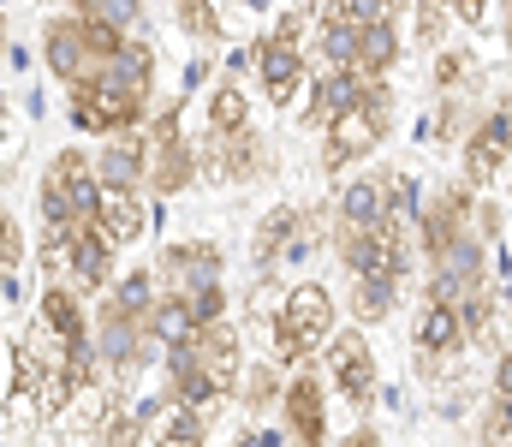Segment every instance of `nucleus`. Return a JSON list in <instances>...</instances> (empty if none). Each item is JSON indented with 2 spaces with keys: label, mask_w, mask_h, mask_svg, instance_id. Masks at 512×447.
Instances as JSON below:
<instances>
[{
  "label": "nucleus",
  "mask_w": 512,
  "mask_h": 447,
  "mask_svg": "<svg viewBox=\"0 0 512 447\" xmlns=\"http://www.w3.org/2000/svg\"><path fill=\"white\" fill-rule=\"evenodd\" d=\"M417 203H423V185L405 167H364V173L340 179L328 197V251L346 275V298H352L358 328L387 322L411 287Z\"/></svg>",
  "instance_id": "obj_1"
},
{
  "label": "nucleus",
  "mask_w": 512,
  "mask_h": 447,
  "mask_svg": "<svg viewBox=\"0 0 512 447\" xmlns=\"http://www.w3.org/2000/svg\"><path fill=\"white\" fill-rule=\"evenodd\" d=\"M36 215H42V281H66L72 293L102 298L120 275V245L108 233V197L96 185L90 149H54L36 179Z\"/></svg>",
  "instance_id": "obj_2"
},
{
  "label": "nucleus",
  "mask_w": 512,
  "mask_h": 447,
  "mask_svg": "<svg viewBox=\"0 0 512 447\" xmlns=\"http://www.w3.org/2000/svg\"><path fill=\"white\" fill-rule=\"evenodd\" d=\"M477 209H483V197L465 191L459 179H441L423 191L417 221H411V245L423 263V298L429 304H465V298L501 287L495 281L501 251L483 239Z\"/></svg>",
  "instance_id": "obj_3"
},
{
  "label": "nucleus",
  "mask_w": 512,
  "mask_h": 447,
  "mask_svg": "<svg viewBox=\"0 0 512 447\" xmlns=\"http://www.w3.org/2000/svg\"><path fill=\"white\" fill-rule=\"evenodd\" d=\"M90 334H96V370L102 388L131 394L137 382H149L161 370V293L149 263L126 269L90 310Z\"/></svg>",
  "instance_id": "obj_4"
},
{
  "label": "nucleus",
  "mask_w": 512,
  "mask_h": 447,
  "mask_svg": "<svg viewBox=\"0 0 512 447\" xmlns=\"http://www.w3.org/2000/svg\"><path fill=\"white\" fill-rule=\"evenodd\" d=\"M143 30H149L143 6L78 0V6L42 18V24H36V42H42V66H48L54 84L72 96V90H84L90 78H102V72L126 54L131 36H143Z\"/></svg>",
  "instance_id": "obj_5"
},
{
  "label": "nucleus",
  "mask_w": 512,
  "mask_h": 447,
  "mask_svg": "<svg viewBox=\"0 0 512 447\" xmlns=\"http://www.w3.org/2000/svg\"><path fill=\"white\" fill-rule=\"evenodd\" d=\"M149 275H155V293H161V346L227 322L233 287H227V251L215 239H173V245H161Z\"/></svg>",
  "instance_id": "obj_6"
},
{
  "label": "nucleus",
  "mask_w": 512,
  "mask_h": 447,
  "mask_svg": "<svg viewBox=\"0 0 512 447\" xmlns=\"http://www.w3.org/2000/svg\"><path fill=\"white\" fill-rule=\"evenodd\" d=\"M405 12L393 6H316L310 12V60L328 72H352V78H382L405 66Z\"/></svg>",
  "instance_id": "obj_7"
},
{
  "label": "nucleus",
  "mask_w": 512,
  "mask_h": 447,
  "mask_svg": "<svg viewBox=\"0 0 512 447\" xmlns=\"http://www.w3.org/2000/svg\"><path fill=\"white\" fill-rule=\"evenodd\" d=\"M155 84H161V54H155V36L143 30L102 78H90L84 90L66 96V120L96 144L120 138V132H143L155 120Z\"/></svg>",
  "instance_id": "obj_8"
},
{
  "label": "nucleus",
  "mask_w": 512,
  "mask_h": 447,
  "mask_svg": "<svg viewBox=\"0 0 512 447\" xmlns=\"http://www.w3.org/2000/svg\"><path fill=\"white\" fill-rule=\"evenodd\" d=\"M239 382H245V340L233 322H215L161 346V400L203 412L209 424L221 418V406L239 400Z\"/></svg>",
  "instance_id": "obj_9"
},
{
  "label": "nucleus",
  "mask_w": 512,
  "mask_h": 447,
  "mask_svg": "<svg viewBox=\"0 0 512 447\" xmlns=\"http://www.w3.org/2000/svg\"><path fill=\"white\" fill-rule=\"evenodd\" d=\"M245 60H251L256 90H262V102L274 114L298 108L304 90H310V72H316V60H310V12L292 6V12H274L268 24H256L251 42H245Z\"/></svg>",
  "instance_id": "obj_10"
},
{
  "label": "nucleus",
  "mask_w": 512,
  "mask_h": 447,
  "mask_svg": "<svg viewBox=\"0 0 512 447\" xmlns=\"http://www.w3.org/2000/svg\"><path fill=\"white\" fill-rule=\"evenodd\" d=\"M36 328L48 334V346H54V358H60V388H66V406L96 400V394H102V370H96L90 298L72 293L66 281H42V293H36Z\"/></svg>",
  "instance_id": "obj_11"
},
{
  "label": "nucleus",
  "mask_w": 512,
  "mask_h": 447,
  "mask_svg": "<svg viewBox=\"0 0 512 447\" xmlns=\"http://www.w3.org/2000/svg\"><path fill=\"white\" fill-rule=\"evenodd\" d=\"M262 322H268V364L292 376V370H310L322 346L340 334V304L322 281H292Z\"/></svg>",
  "instance_id": "obj_12"
},
{
  "label": "nucleus",
  "mask_w": 512,
  "mask_h": 447,
  "mask_svg": "<svg viewBox=\"0 0 512 447\" xmlns=\"http://www.w3.org/2000/svg\"><path fill=\"white\" fill-rule=\"evenodd\" d=\"M328 233V209L310 203H268L251 227V281L274 287L292 263H304L316 251V239Z\"/></svg>",
  "instance_id": "obj_13"
},
{
  "label": "nucleus",
  "mask_w": 512,
  "mask_h": 447,
  "mask_svg": "<svg viewBox=\"0 0 512 447\" xmlns=\"http://www.w3.org/2000/svg\"><path fill=\"white\" fill-rule=\"evenodd\" d=\"M393 126H399V90H382L376 102H364V108L340 114L334 126H322V132H316V144H322V173H328L334 185H340V179H352V167H358V161H370V155L393 138Z\"/></svg>",
  "instance_id": "obj_14"
},
{
  "label": "nucleus",
  "mask_w": 512,
  "mask_h": 447,
  "mask_svg": "<svg viewBox=\"0 0 512 447\" xmlns=\"http://www.w3.org/2000/svg\"><path fill=\"white\" fill-rule=\"evenodd\" d=\"M143 132H149V197H185L191 185H203L197 138L185 132V96L161 102Z\"/></svg>",
  "instance_id": "obj_15"
},
{
  "label": "nucleus",
  "mask_w": 512,
  "mask_h": 447,
  "mask_svg": "<svg viewBox=\"0 0 512 447\" xmlns=\"http://www.w3.org/2000/svg\"><path fill=\"white\" fill-rule=\"evenodd\" d=\"M322 382L358 412V424L376 412V400H382V364H376V346H370V334H364L358 322H346V328L322 346Z\"/></svg>",
  "instance_id": "obj_16"
},
{
  "label": "nucleus",
  "mask_w": 512,
  "mask_h": 447,
  "mask_svg": "<svg viewBox=\"0 0 512 447\" xmlns=\"http://www.w3.org/2000/svg\"><path fill=\"white\" fill-rule=\"evenodd\" d=\"M512 167V96H495L489 108H477L471 132L459 138V185L465 191H495V179Z\"/></svg>",
  "instance_id": "obj_17"
},
{
  "label": "nucleus",
  "mask_w": 512,
  "mask_h": 447,
  "mask_svg": "<svg viewBox=\"0 0 512 447\" xmlns=\"http://www.w3.org/2000/svg\"><path fill=\"white\" fill-rule=\"evenodd\" d=\"M197 167H203V185H256V179H274V144L245 126V132H197Z\"/></svg>",
  "instance_id": "obj_18"
},
{
  "label": "nucleus",
  "mask_w": 512,
  "mask_h": 447,
  "mask_svg": "<svg viewBox=\"0 0 512 447\" xmlns=\"http://www.w3.org/2000/svg\"><path fill=\"white\" fill-rule=\"evenodd\" d=\"M274 418H280V442L286 447H328L334 442V430H328V382H322L316 364L286 376Z\"/></svg>",
  "instance_id": "obj_19"
},
{
  "label": "nucleus",
  "mask_w": 512,
  "mask_h": 447,
  "mask_svg": "<svg viewBox=\"0 0 512 447\" xmlns=\"http://www.w3.org/2000/svg\"><path fill=\"white\" fill-rule=\"evenodd\" d=\"M471 352V340H465V316H459V304H429V298H417V322H411V358H417V376H447L459 358Z\"/></svg>",
  "instance_id": "obj_20"
},
{
  "label": "nucleus",
  "mask_w": 512,
  "mask_h": 447,
  "mask_svg": "<svg viewBox=\"0 0 512 447\" xmlns=\"http://www.w3.org/2000/svg\"><path fill=\"white\" fill-rule=\"evenodd\" d=\"M102 197H149V132H120L90 149Z\"/></svg>",
  "instance_id": "obj_21"
},
{
  "label": "nucleus",
  "mask_w": 512,
  "mask_h": 447,
  "mask_svg": "<svg viewBox=\"0 0 512 447\" xmlns=\"http://www.w3.org/2000/svg\"><path fill=\"white\" fill-rule=\"evenodd\" d=\"M84 447H149L137 400L120 394V388H102L90 400V418H84Z\"/></svg>",
  "instance_id": "obj_22"
},
{
  "label": "nucleus",
  "mask_w": 512,
  "mask_h": 447,
  "mask_svg": "<svg viewBox=\"0 0 512 447\" xmlns=\"http://www.w3.org/2000/svg\"><path fill=\"white\" fill-rule=\"evenodd\" d=\"M471 436H477V447H507L512 442V346H501L495 364H489V382H483Z\"/></svg>",
  "instance_id": "obj_23"
},
{
  "label": "nucleus",
  "mask_w": 512,
  "mask_h": 447,
  "mask_svg": "<svg viewBox=\"0 0 512 447\" xmlns=\"http://www.w3.org/2000/svg\"><path fill=\"white\" fill-rule=\"evenodd\" d=\"M143 412V430H149V447H209V418L203 412H185L173 400H137Z\"/></svg>",
  "instance_id": "obj_24"
},
{
  "label": "nucleus",
  "mask_w": 512,
  "mask_h": 447,
  "mask_svg": "<svg viewBox=\"0 0 512 447\" xmlns=\"http://www.w3.org/2000/svg\"><path fill=\"white\" fill-rule=\"evenodd\" d=\"M435 96H483V60L465 48V42H447L435 48Z\"/></svg>",
  "instance_id": "obj_25"
},
{
  "label": "nucleus",
  "mask_w": 512,
  "mask_h": 447,
  "mask_svg": "<svg viewBox=\"0 0 512 447\" xmlns=\"http://www.w3.org/2000/svg\"><path fill=\"white\" fill-rule=\"evenodd\" d=\"M280 388H286V376H280L268 358L245 364V382H239V406H245V418H251V424H262L268 412H280Z\"/></svg>",
  "instance_id": "obj_26"
},
{
  "label": "nucleus",
  "mask_w": 512,
  "mask_h": 447,
  "mask_svg": "<svg viewBox=\"0 0 512 447\" xmlns=\"http://www.w3.org/2000/svg\"><path fill=\"white\" fill-rule=\"evenodd\" d=\"M173 24H179V30H185V36H191L203 54H209V48H221V42L233 36V18H227L221 6H197V0L173 6Z\"/></svg>",
  "instance_id": "obj_27"
},
{
  "label": "nucleus",
  "mask_w": 512,
  "mask_h": 447,
  "mask_svg": "<svg viewBox=\"0 0 512 447\" xmlns=\"http://www.w3.org/2000/svg\"><path fill=\"white\" fill-rule=\"evenodd\" d=\"M18 269H24V227L0 203V287H6V298H18Z\"/></svg>",
  "instance_id": "obj_28"
},
{
  "label": "nucleus",
  "mask_w": 512,
  "mask_h": 447,
  "mask_svg": "<svg viewBox=\"0 0 512 447\" xmlns=\"http://www.w3.org/2000/svg\"><path fill=\"white\" fill-rule=\"evenodd\" d=\"M447 30H453L447 6H417L405 18V42H417V48H447Z\"/></svg>",
  "instance_id": "obj_29"
},
{
  "label": "nucleus",
  "mask_w": 512,
  "mask_h": 447,
  "mask_svg": "<svg viewBox=\"0 0 512 447\" xmlns=\"http://www.w3.org/2000/svg\"><path fill=\"white\" fill-rule=\"evenodd\" d=\"M221 447H286V442H280L274 430H262V424H251L245 436H233V442H221Z\"/></svg>",
  "instance_id": "obj_30"
},
{
  "label": "nucleus",
  "mask_w": 512,
  "mask_h": 447,
  "mask_svg": "<svg viewBox=\"0 0 512 447\" xmlns=\"http://www.w3.org/2000/svg\"><path fill=\"white\" fill-rule=\"evenodd\" d=\"M340 447H387V436L376 430V424H370V418H364V424H358V430H352V436H346Z\"/></svg>",
  "instance_id": "obj_31"
},
{
  "label": "nucleus",
  "mask_w": 512,
  "mask_h": 447,
  "mask_svg": "<svg viewBox=\"0 0 512 447\" xmlns=\"http://www.w3.org/2000/svg\"><path fill=\"white\" fill-rule=\"evenodd\" d=\"M495 30H501V42L512 48V6H501V12H495Z\"/></svg>",
  "instance_id": "obj_32"
},
{
  "label": "nucleus",
  "mask_w": 512,
  "mask_h": 447,
  "mask_svg": "<svg viewBox=\"0 0 512 447\" xmlns=\"http://www.w3.org/2000/svg\"><path fill=\"white\" fill-rule=\"evenodd\" d=\"M6 54H12V18L0 12V60H6Z\"/></svg>",
  "instance_id": "obj_33"
},
{
  "label": "nucleus",
  "mask_w": 512,
  "mask_h": 447,
  "mask_svg": "<svg viewBox=\"0 0 512 447\" xmlns=\"http://www.w3.org/2000/svg\"><path fill=\"white\" fill-rule=\"evenodd\" d=\"M0 358H6V334H0Z\"/></svg>",
  "instance_id": "obj_34"
},
{
  "label": "nucleus",
  "mask_w": 512,
  "mask_h": 447,
  "mask_svg": "<svg viewBox=\"0 0 512 447\" xmlns=\"http://www.w3.org/2000/svg\"><path fill=\"white\" fill-rule=\"evenodd\" d=\"M507 447H512V442H507Z\"/></svg>",
  "instance_id": "obj_35"
}]
</instances>
